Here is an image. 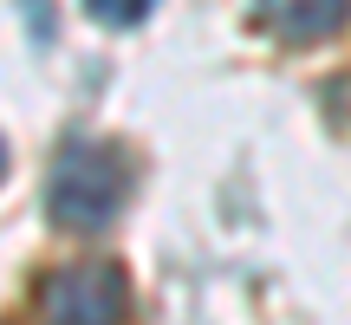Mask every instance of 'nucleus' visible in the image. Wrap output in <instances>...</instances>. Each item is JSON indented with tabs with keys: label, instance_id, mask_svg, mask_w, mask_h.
Masks as SVG:
<instances>
[{
	"label": "nucleus",
	"instance_id": "5",
	"mask_svg": "<svg viewBox=\"0 0 351 325\" xmlns=\"http://www.w3.org/2000/svg\"><path fill=\"white\" fill-rule=\"evenodd\" d=\"M0 176H7V143H0Z\"/></svg>",
	"mask_w": 351,
	"mask_h": 325
},
{
	"label": "nucleus",
	"instance_id": "1",
	"mask_svg": "<svg viewBox=\"0 0 351 325\" xmlns=\"http://www.w3.org/2000/svg\"><path fill=\"white\" fill-rule=\"evenodd\" d=\"M130 202V162L117 143H65L52 156V182H46V208L59 228L72 234H98L104 221H117V208Z\"/></svg>",
	"mask_w": 351,
	"mask_h": 325
},
{
	"label": "nucleus",
	"instance_id": "3",
	"mask_svg": "<svg viewBox=\"0 0 351 325\" xmlns=\"http://www.w3.org/2000/svg\"><path fill=\"white\" fill-rule=\"evenodd\" d=\"M254 7H261V26L287 46H319L351 20V0H254Z\"/></svg>",
	"mask_w": 351,
	"mask_h": 325
},
{
	"label": "nucleus",
	"instance_id": "2",
	"mask_svg": "<svg viewBox=\"0 0 351 325\" xmlns=\"http://www.w3.org/2000/svg\"><path fill=\"white\" fill-rule=\"evenodd\" d=\"M39 306H46V325H124L130 287L111 261H78L46 280Z\"/></svg>",
	"mask_w": 351,
	"mask_h": 325
},
{
	"label": "nucleus",
	"instance_id": "4",
	"mask_svg": "<svg viewBox=\"0 0 351 325\" xmlns=\"http://www.w3.org/2000/svg\"><path fill=\"white\" fill-rule=\"evenodd\" d=\"M85 7H91V20H104V26H137L156 0H85Z\"/></svg>",
	"mask_w": 351,
	"mask_h": 325
}]
</instances>
